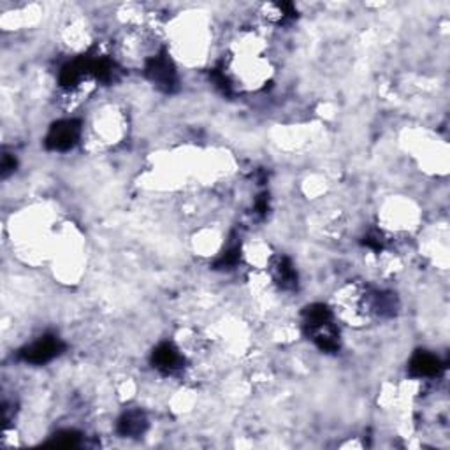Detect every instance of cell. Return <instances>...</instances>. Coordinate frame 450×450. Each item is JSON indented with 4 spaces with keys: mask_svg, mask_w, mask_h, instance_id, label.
Returning <instances> with one entry per match:
<instances>
[{
    "mask_svg": "<svg viewBox=\"0 0 450 450\" xmlns=\"http://www.w3.org/2000/svg\"><path fill=\"white\" fill-rule=\"evenodd\" d=\"M81 127L80 121L76 120H63L59 121L57 125H53L52 130L48 134V144L52 150H69L76 144V141L80 140Z\"/></svg>",
    "mask_w": 450,
    "mask_h": 450,
    "instance_id": "6da1fadb",
    "label": "cell"
},
{
    "mask_svg": "<svg viewBox=\"0 0 450 450\" xmlns=\"http://www.w3.org/2000/svg\"><path fill=\"white\" fill-rule=\"evenodd\" d=\"M62 350V341L55 336H46L40 338L39 341L32 343L30 347H27L22 352V357L25 359L27 363L32 364H44L52 361L53 357L60 354Z\"/></svg>",
    "mask_w": 450,
    "mask_h": 450,
    "instance_id": "7a4b0ae2",
    "label": "cell"
},
{
    "mask_svg": "<svg viewBox=\"0 0 450 450\" xmlns=\"http://www.w3.org/2000/svg\"><path fill=\"white\" fill-rule=\"evenodd\" d=\"M148 74L153 80L155 84L158 87H164L165 90H171L172 84L176 83V73L172 69L171 62L164 57H155V59L150 60L148 63Z\"/></svg>",
    "mask_w": 450,
    "mask_h": 450,
    "instance_id": "3957f363",
    "label": "cell"
},
{
    "mask_svg": "<svg viewBox=\"0 0 450 450\" xmlns=\"http://www.w3.org/2000/svg\"><path fill=\"white\" fill-rule=\"evenodd\" d=\"M153 363L158 370H162L164 373H171V371L178 370L181 364V357H179L178 350L172 345L164 343L155 350L153 354Z\"/></svg>",
    "mask_w": 450,
    "mask_h": 450,
    "instance_id": "277c9868",
    "label": "cell"
},
{
    "mask_svg": "<svg viewBox=\"0 0 450 450\" xmlns=\"http://www.w3.org/2000/svg\"><path fill=\"white\" fill-rule=\"evenodd\" d=\"M410 370L417 377H435L440 370V361L435 355L421 352V354H417L412 359Z\"/></svg>",
    "mask_w": 450,
    "mask_h": 450,
    "instance_id": "5b68a950",
    "label": "cell"
},
{
    "mask_svg": "<svg viewBox=\"0 0 450 450\" xmlns=\"http://www.w3.org/2000/svg\"><path fill=\"white\" fill-rule=\"evenodd\" d=\"M147 428V419L141 412H128L123 419L120 421V429L121 435L125 436H137L144 431Z\"/></svg>",
    "mask_w": 450,
    "mask_h": 450,
    "instance_id": "8992f818",
    "label": "cell"
},
{
    "mask_svg": "<svg viewBox=\"0 0 450 450\" xmlns=\"http://www.w3.org/2000/svg\"><path fill=\"white\" fill-rule=\"evenodd\" d=\"M15 169V158H11L9 155H4V160H2V172H4V176H8L9 171H13Z\"/></svg>",
    "mask_w": 450,
    "mask_h": 450,
    "instance_id": "52a82bcc",
    "label": "cell"
}]
</instances>
